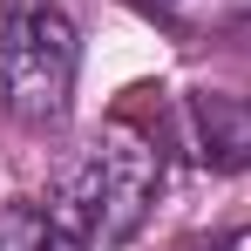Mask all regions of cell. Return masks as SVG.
Returning <instances> with one entry per match:
<instances>
[{"mask_svg":"<svg viewBox=\"0 0 251 251\" xmlns=\"http://www.w3.org/2000/svg\"><path fill=\"white\" fill-rule=\"evenodd\" d=\"M75 68H82V41L75 21L48 0H21L0 21V95L21 123H54L68 116L75 95Z\"/></svg>","mask_w":251,"mask_h":251,"instance_id":"obj_2","label":"cell"},{"mask_svg":"<svg viewBox=\"0 0 251 251\" xmlns=\"http://www.w3.org/2000/svg\"><path fill=\"white\" fill-rule=\"evenodd\" d=\"M190 129H197V156L210 170H251V102L197 95L190 102Z\"/></svg>","mask_w":251,"mask_h":251,"instance_id":"obj_3","label":"cell"},{"mask_svg":"<svg viewBox=\"0 0 251 251\" xmlns=\"http://www.w3.org/2000/svg\"><path fill=\"white\" fill-rule=\"evenodd\" d=\"M0 251H88L54 204H0Z\"/></svg>","mask_w":251,"mask_h":251,"instance_id":"obj_5","label":"cell"},{"mask_svg":"<svg viewBox=\"0 0 251 251\" xmlns=\"http://www.w3.org/2000/svg\"><path fill=\"white\" fill-rule=\"evenodd\" d=\"M136 7L183 41H210V34H231L251 21V0H136Z\"/></svg>","mask_w":251,"mask_h":251,"instance_id":"obj_4","label":"cell"},{"mask_svg":"<svg viewBox=\"0 0 251 251\" xmlns=\"http://www.w3.org/2000/svg\"><path fill=\"white\" fill-rule=\"evenodd\" d=\"M156 190H163L156 143L116 123V129H102V136L88 143V156L61 176L54 210L75 224V238H82L88 251H116V245H129V238L143 231Z\"/></svg>","mask_w":251,"mask_h":251,"instance_id":"obj_1","label":"cell"}]
</instances>
